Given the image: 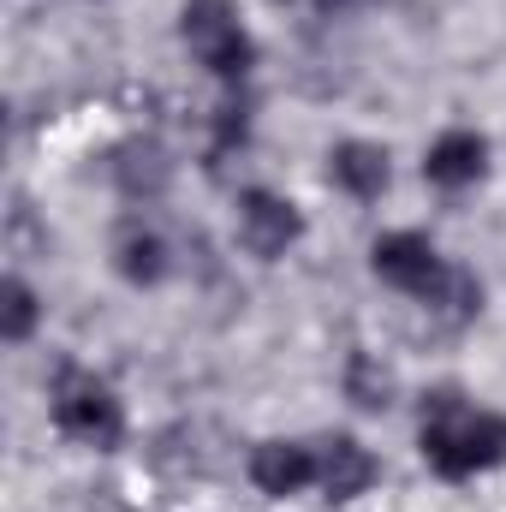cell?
<instances>
[{
    "instance_id": "6da1fadb",
    "label": "cell",
    "mask_w": 506,
    "mask_h": 512,
    "mask_svg": "<svg viewBox=\"0 0 506 512\" xmlns=\"http://www.w3.org/2000/svg\"><path fill=\"white\" fill-rule=\"evenodd\" d=\"M417 453L435 477L447 483H471L483 471L506 465V417L489 405H471L465 393L441 387L423 399V417H417Z\"/></svg>"
},
{
    "instance_id": "7a4b0ae2",
    "label": "cell",
    "mask_w": 506,
    "mask_h": 512,
    "mask_svg": "<svg viewBox=\"0 0 506 512\" xmlns=\"http://www.w3.org/2000/svg\"><path fill=\"white\" fill-rule=\"evenodd\" d=\"M48 399H54V429H60L66 441H78V447H90V453H114V447L126 441V405H120V393L102 382V376H90V370H60Z\"/></svg>"
},
{
    "instance_id": "3957f363",
    "label": "cell",
    "mask_w": 506,
    "mask_h": 512,
    "mask_svg": "<svg viewBox=\"0 0 506 512\" xmlns=\"http://www.w3.org/2000/svg\"><path fill=\"white\" fill-rule=\"evenodd\" d=\"M179 36H185L191 60L209 66L221 84H245V78H251L256 42H251V30H245V18H239L233 0H185Z\"/></svg>"
},
{
    "instance_id": "277c9868",
    "label": "cell",
    "mask_w": 506,
    "mask_h": 512,
    "mask_svg": "<svg viewBox=\"0 0 506 512\" xmlns=\"http://www.w3.org/2000/svg\"><path fill=\"white\" fill-rule=\"evenodd\" d=\"M298 239H304V215H298L292 197L262 191V185L239 191V245H245L256 262H280Z\"/></svg>"
},
{
    "instance_id": "5b68a950",
    "label": "cell",
    "mask_w": 506,
    "mask_h": 512,
    "mask_svg": "<svg viewBox=\"0 0 506 512\" xmlns=\"http://www.w3.org/2000/svg\"><path fill=\"white\" fill-rule=\"evenodd\" d=\"M370 268H376L381 286H393L405 298H429V286L441 280L447 256L435 251L429 233H381L376 245H370Z\"/></svg>"
},
{
    "instance_id": "8992f818",
    "label": "cell",
    "mask_w": 506,
    "mask_h": 512,
    "mask_svg": "<svg viewBox=\"0 0 506 512\" xmlns=\"http://www.w3.org/2000/svg\"><path fill=\"white\" fill-rule=\"evenodd\" d=\"M489 173V137L483 131H441L435 143H429V155H423V179L435 185V191H465V185H477Z\"/></svg>"
},
{
    "instance_id": "52a82bcc",
    "label": "cell",
    "mask_w": 506,
    "mask_h": 512,
    "mask_svg": "<svg viewBox=\"0 0 506 512\" xmlns=\"http://www.w3.org/2000/svg\"><path fill=\"white\" fill-rule=\"evenodd\" d=\"M370 483H376V453L358 435H328L316 447V489L328 501H358L370 495Z\"/></svg>"
},
{
    "instance_id": "ba28073f",
    "label": "cell",
    "mask_w": 506,
    "mask_h": 512,
    "mask_svg": "<svg viewBox=\"0 0 506 512\" xmlns=\"http://www.w3.org/2000/svg\"><path fill=\"white\" fill-rule=\"evenodd\" d=\"M251 483L268 501L304 495L316 483V447H304V441H262L251 453Z\"/></svg>"
},
{
    "instance_id": "9c48e42d",
    "label": "cell",
    "mask_w": 506,
    "mask_h": 512,
    "mask_svg": "<svg viewBox=\"0 0 506 512\" xmlns=\"http://www.w3.org/2000/svg\"><path fill=\"white\" fill-rule=\"evenodd\" d=\"M328 179H334L346 197L376 203L381 191L393 185V161H387V149H381V143L346 137V143H334V149H328Z\"/></svg>"
},
{
    "instance_id": "30bf717a",
    "label": "cell",
    "mask_w": 506,
    "mask_h": 512,
    "mask_svg": "<svg viewBox=\"0 0 506 512\" xmlns=\"http://www.w3.org/2000/svg\"><path fill=\"white\" fill-rule=\"evenodd\" d=\"M114 268L131 286H161L167 280V239L155 227H143V221H126L114 233Z\"/></svg>"
},
{
    "instance_id": "8fae6325",
    "label": "cell",
    "mask_w": 506,
    "mask_h": 512,
    "mask_svg": "<svg viewBox=\"0 0 506 512\" xmlns=\"http://www.w3.org/2000/svg\"><path fill=\"white\" fill-rule=\"evenodd\" d=\"M429 316H441V322H453V328H465V322H477V310H483V280L471 274V268H441V280L429 286V298H417Z\"/></svg>"
},
{
    "instance_id": "7c38bea8",
    "label": "cell",
    "mask_w": 506,
    "mask_h": 512,
    "mask_svg": "<svg viewBox=\"0 0 506 512\" xmlns=\"http://www.w3.org/2000/svg\"><path fill=\"white\" fill-rule=\"evenodd\" d=\"M346 399L364 405V411H387L393 405V370L370 352H352L346 358Z\"/></svg>"
},
{
    "instance_id": "4fadbf2b",
    "label": "cell",
    "mask_w": 506,
    "mask_h": 512,
    "mask_svg": "<svg viewBox=\"0 0 506 512\" xmlns=\"http://www.w3.org/2000/svg\"><path fill=\"white\" fill-rule=\"evenodd\" d=\"M36 322H42V298L30 292V280L6 274V286H0V334H6V346H24L36 334Z\"/></svg>"
},
{
    "instance_id": "5bb4252c",
    "label": "cell",
    "mask_w": 506,
    "mask_h": 512,
    "mask_svg": "<svg viewBox=\"0 0 506 512\" xmlns=\"http://www.w3.org/2000/svg\"><path fill=\"white\" fill-rule=\"evenodd\" d=\"M316 12H346V6H358V0H310Z\"/></svg>"
}]
</instances>
